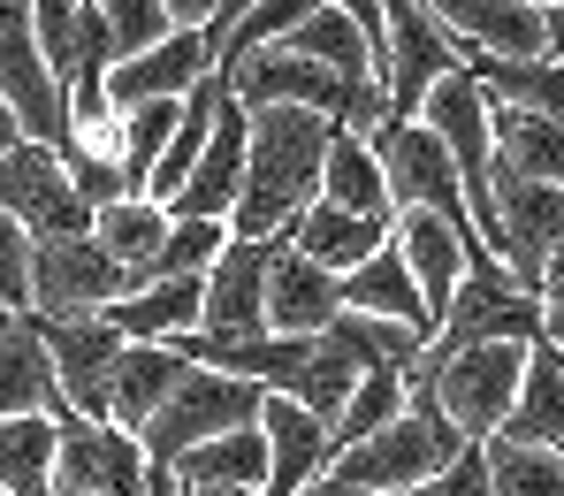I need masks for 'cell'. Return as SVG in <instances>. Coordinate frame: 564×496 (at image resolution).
Listing matches in <instances>:
<instances>
[{"label":"cell","instance_id":"db71d44e","mask_svg":"<svg viewBox=\"0 0 564 496\" xmlns=\"http://www.w3.org/2000/svg\"><path fill=\"white\" fill-rule=\"evenodd\" d=\"M534 8H542V0H534Z\"/></svg>","mask_w":564,"mask_h":496},{"label":"cell","instance_id":"484cf974","mask_svg":"<svg viewBox=\"0 0 564 496\" xmlns=\"http://www.w3.org/2000/svg\"><path fill=\"white\" fill-rule=\"evenodd\" d=\"M184 352L176 344H122V359H115V428H145L161 405H169V390L184 382Z\"/></svg>","mask_w":564,"mask_h":496},{"label":"cell","instance_id":"2e32d148","mask_svg":"<svg viewBox=\"0 0 564 496\" xmlns=\"http://www.w3.org/2000/svg\"><path fill=\"white\" fill-rule=\"evenodd\" d=\"M268 252L275 237H229L221 260L206 268L198 336H260L268 328Z\"/></svg>","mask_w":564,"mask_h":496},{"label":"cell","instance_id":"4dcf8cb0","mask_svg":"<svg viewBox=\"0 0 564 496\" xmlns=\"http://www.w3.org/2000/svg\"><path fill=\"white\" fill-rule=\"evenodd\" d=\"M93 237H99V252H115V260L145 283L153 260H161V237H169V206L145 198V192H130V198H115V206L93 214Z\"/></svg>","mask_w":564,"mask_h":496},{"label":"cell","instance_id":"30bf717a","mask_svg":"<svg viewBox=\"0 0 564 496\" xmlns=\"http://www.w3.org/2000/svg\"><path fill=\"white\" fill-rule=\"evenodd\" d=\"M39 336H46V359H54V382L69 397V412L115 420V359L130 336L107 313H39Z\"/></svg>","mask_w":564,"mask_h":496},{"label":"cell","instance_id":"bcb514c9","mask_svg":"<svg viewBox=\"0 0 564 496\" xmlns=\"http://www.w3.org/2000/svg\"><path fill=\"white\" fill-rule=\"evenodd\" d=\"M245 8H260V0H214V23H206V39L221 46V39H229V23H237Z\"/></svg>","mask_w":564,"mask_h":496},{"label":"cell","instance_id":"681fc988","mask_svg":"<svg viewBox=\"0 0 564 496\" xmlns=\"http://www.w3.org/2000/svg\"><path fill=\"white\" fill-rule=\"evenodd\" d=\"M297 496H367V489H351V482H336V474H313Z\"/></svg>","mask_w":564,"mask_h":496},{"label":"cell","instance_id":"8d00e7d4","mask_svg":"<svg viewBox=\"0 0 564 496\" xmlns=\"http://www.w3.org/2000/svg\"><path fill=\"white\" fill-rule=\"evenodd\" d=\"M397 412H404V375H397V367H367L359 390H351V405L336 412V451H351V443L381 435Z\"/></svg>","mask_w":564,"mask_h":496},{"label":"cell","instance_id":"603a6c76","mask_svg":"<svg viewBox=\"0 0 564 496\" xmlns=\"http://www.w3.org/2000/svg\"><path fill=\"white\" fill-rule=\"evenodd\" d=\"M389 229H397V222H381V214H351V206H336V198H313V206L290 222V245H297L305 260H321L328 276H351L367 252L389 245Z\"/></svg>","mask_w":564,"mask_h":496},{"label":"cell","instance_id":"f1b7e54d","mask_svg":"<svg viewBox=\"0 0 564 496\" xmlns=\"http://www.w3.org/2000/svg\"><path fill=\"white\" fill-rule=\"evenodd\" d=\"M54 443H62L54 412L0 420V496H54Z\"/></svg>","mask_w":564,"mask_h":496},{"label":"cell","instance_id":"c3c4849f","mask_svg":"<svg viewBox=\"0 0 564 496\" xmlns=\"http://www.w3.org/2000/svg\"><path fill=\"white\" fill-rule=\"evenodd\" d=\"M15 145H23V115L0 99V153H15Z\"/></svg>","mask_w":564,"mask_h":496},{"label":"cell","instance_id":"5b68a950","mask_svg":"<svg viewBox=\"0 0 564 496\" xmlns=\"http://www.w3.org/2000/svg\"><path fill=\"white\" fill-rule=\"evenodd\" d=\"M367 145H375L381 176H389V206H397V214H404V206H427V214H443L451 229H473L458 161L443 153V138H435L420 115H389V122H375ZM473 237H480V229H473Z\"/></svg>","mask_w":564,"mask_h":496},{"label":"cell","instance_id":"3957f363","mask_svg":"<svg viewBox=\"0 0 564 496\" xmlns=\"http://www.w3.org/2000/svg\"><path fill=\"white\" fill-rule=\"evenodd\" d=\"M527 352H534V344H466V352H443V359L420 352V367L404 375V390L427 382L435 405L451 412V428H458L466 443H488V435H503V420H511V405H519Z\"/></svg>","mask_w":564,"mask_h":496},{"label":"cell","instance_id":"e575fe53","mask_svg":"<svg viewBox=\"0 0 564 496\" xmlns=\"http://www.w3.org/2000/svg\"><path fill=\"white\" fill-rule=\"evenodd\" d=\"M176 122H184V99H138V107L115 115V169H122L130 192H145V176H153L161 145L176 138Z\"/></svg>","mask_w":564,"mask_h":496},{"label":"cell","instance_id":"f907efd6","mask_svg":"<svg viewBox=\"0 0 564 496\" xmlns=\"http://www.w3.org/2000/svg\"><path fill=\"white\" fill-rule=\"evenodd\" d=\"M542 336H550V344L564 352V305H542Z\"/></svg>","mask_w":564,"mask_h":496},{"label":"cell","instance_id":"d590c367","mask_svg":"<svg viewBox=\"0 0 564 496\" xmlns=\"http://www.w3.org/2000/svg\"><path fill=\"white\" fill-rule=\"evenodd\" d=\"M488 489L496 496H564V451L527 435H488Z\"/></svg>","mask_w":564,"mask_h":496},{"label":"cell","instance_id":"f35d334b","mask_svg":"<svg viewBox=\"0 0 564 496\" xmlns=\"http://www.w3.org/2000/svg\"><path fill=\"white\" fill-rule=\"evenodd\" d=\"M93 8H99V23H107V46H115V62L145 54V46H161V39L176 31L161 0H93Z\"/></svg>","mask_w":564,"mask_h":496},{"label":"cell","instance_id":"5bb4252c","mask_svg":"<svg viewBox=\"0 0 564 496\" xmlns=\"http://www.w3.org/2000/svg\"><path fill=\"white\" fill-rule=\"evenodd\" d=\"M0 206L31 229V237H85L93 229V206L77 192L69 161L39 138H23L15 153H0Z\"/></svg>","mask_w":564,"mask_h":496},{"label":"cell","instance_id":"1f68e13d","mask_svg":"<svg viewBox=\"0 0 564 496\" xmlns=\"http://www.w3.org/2000/svg\"><path fill=\"white\" fill-rule=\"evenodd\" d=\"M221 93H229V85H221L214 69L184 93V122H176V138L161 145V161H153V176H145V198L169 206V198L184 192V176L198 169V153H206V138H214V107H221Z\"/></svg>","mask_w":564,"mask_h":496},{"label":"cell","instance_id":"f5cc1de1","mask_svg":"<svg viewBox=\"0 0 564 496\" xmlns=\"http://www.w3.org/2000/svg\"><path fill=\"white\" fill-rule=\"evenodd\" d=\"M8 321H15V313H8V305H0V328H8Z\"/></svg>","mask_w":564,"mask_h":496},{"label":"cell","instance_id":"4fadbf2b","mask_svg":"<svg viewBox=\"0 0 564 496\" xmlns=\"http://www.w3.org/2000/svg\"><path fill=\"white\" fill-rule=\"evenodd\" d=\"M145 443L115 420H77L62 412V443H54V496H145Z\"/></svg>","mask_w":564,"mask_h":496},{"label":"cell","instance_id":"7bdbcfd3","mask_svg":"<svg viewBox=\"0 0 564 496\" xmlns=\"http://www.w3.org/2000/svg\"><path fill=\"white\" fill-rule=\"evenodd\" d=\"M534 298H542V305H564V237H557V252L542 260V283H534Z\"/></svg>","mask_w":564,"mask_h":496},{"label":"cell","instance_id":"ffe728a7","mask_svg":"<svg viewBox=\"0 0 564 496\" xmlns=\"http://www.w3.org/2000/svg\"><path fill=\"white\" fill-rule=\"evenodd\" d=\"M443 15V31L466 54H503V62H534L542 46V8L534 0H427Z\"/></svg>","mask_w":564,"mask_h":496},{"label":"cell","instance_id":"7dc6e473","mask_svg":"<svg viewBox=\"0 0 564 496\" xmlns=\"http://www.w3.org/2000/svg\"><path fill=\"white\" fill-rule=\"evenodd\" d=\"M161 8H169V23H198V31L214 23V0H161Z\"/></svg>","mask_w":564,"mask_h":496},{"label":"cell","instance_id":"cb8c5ba5","mask_svg":"<svg viewBox=\"0 0 564 496\" xmlns=\"http://www.w3.org/2000/svg\"><path fill=\"white\" fill-rule=\"evenodd\" d=\"M488 130H496V169H511L527 184H564V122L557 115L488 99Z\"/></svg>","mask_w":564,"mask_h":496},{"label":"cell","instance_id":"d4e9b609","mask_svg":"<svg viewBox=\"0 0 564 496\" xmlns=\"http://www.w3.org/2000/svg\"><path fill=\"white\" fill-rule=\"evenodd\" d=\"M344 313H375V321H404V328L435 336V313H427V298H420V283H412V268H404L397 245L367 252V260L344 276Z\"/></svg>","mask_w":564,"mask_h":496},{"label":"cell","instance_id":"ac0fdd59","mask_svg":"<svg viewBox=\"0 0 564 496\" xmlns=\"http://www.w3.org/2000/svg\"><path fill=\"white\" fill-rule=\"evenodd\" d=\"M336 313H344V276H328L290 237H275V252H268V328L275 336H328Z\"/></svg>","mask_w":564,"mask_h":496},{"label":"cell","instance_id":"7c38bea8","mask_svg":"<svg viewBox=\"0 0 564 496\" xmlns=\"http://www.w3.org/2000/svg\"><path fill=\"white\" fill-rule=\"evenodd\" d=\"M122 291H138V276L99 252V237H31V313H99Z\"/></svg>","mask_w":564,"mask_h":496},{"label":"cell","instance_id":"b9f144b4","mask_svg":"<svg viewBox=\"0 0 564 496\" xmlns=\"http://www.w3.org/2000/svg\"><path fill=\"white\" fill-rule=\"evenodd\" d=\"M389 496H496V489H488V451L466 443L458 466H443L435 482H412V489H389Z\"/></svg>","mask_w":564,"mask_h":496},{"label":"cell","instance_id":"ab89813d","mask_svg":"<svg viewBox=\"0 0 564 496\" xmlns=\"http://www.w3.org/2000/svg\"><path fill=\"white\" fill-rule=\"evenodd\" d=\"M0 305L31 313V229L0 206Z\"/></svg>","mask_w":564,"mask_h":496},{"label":"cell","instance_id":"74e56055","mask_svg":"<svg viewBox=\"0 0 564 496\" xmlns=\"http://www.w3.org/2000/svg\"><path fill=\"white\" fill-rule=\"evenodd\" d=\"M229 245V222H198V214H169V237H161V260L153 276H206ZM145 276V283H153Z\"/></svg>","mask_w":564,"mask_h":496},{"label":"cell","instance_id":"7a4b0ae2","mask_svg":"<svg viewBox=\"0 0 564 496\" xmlns=\"http://www.w3.org/2000/svg\"><path fill=\"white\" fill-rule=\"evenodd\" d=\"M458 459H466V435L451 428V412L435 405L427 382H412V390H404V412H397L381 435L336 451L328 474L351 482V489H367V496H389V489H412V482H435V474L458 466Z\"/></svg>","mask_w":564,"mask_h":496},{"label":"cell","instance_id":"9c48e42d","mask_svg":"<svg viewBox=\"0 0 564 496\" xmlns=\"http://www.w3.org/2000/svg\"><path fill=\"white\" fill-rule=\"evenodd\" d=\"M0 99L23 115V138H39V145H54V153L77 145L62 77L46 69L39 31H31V0H0Z\"/></svg>","mask_w":564,"mask_h":496},{"label":"cell","instance_id":"83f0119b","mask_svg":"<svg viewBox=\"0 0 564 496\" xmlns=\"http://www.w3.org/2000/svg\"><path fill=\"white\" fill-rule=\"evenodd\" d=\"M282 46H290V54H305V62H321V69H336V77H381L375 39H367L336 0H313V15H305Z\"/></svg>","mask_w":564,"mask_h":496},{"label":"cell","instance_id":"44dd1931","mask_svg":"<svg viewBox=\"0 0 564 496\" xmlns=\"http://www.w3.org/2000/svg\"><path fill=\"white\" fill-rule=\"evenodd\" d=\"M198 305H206V276H153L138 291H122L115 305H99L130 344H176L198 328Z\"/></svg>","mask_w":564,"mask_h":496},{"label":"cell","instance_id":"f546056e","mask_svg":"<svg viewBox=\"0 0 564 496\" xmlns=\"http://www.w3.org/2000/svg\"><path fill=\"white\" fill-rule=\"evenodd\" d=\"M503 435H527V443L564 451V352L550 344V336L527 352V382H519V405H511Z\"/></svg>","mask_w":564,"mask_h":496},{"label":"cell","instance_id":"816d5d0a","mask_svg":"<svg viewBox=\"0 0 564 496\" xmlns=\"http://www.w3.org/2000/svg\"><path fill=\"white\" fill-rule=\"evenodd\" d=\"M191 496H260V489H191Z\"/></svg>","mask_w":564,"mask_h":496},{"label":"cell","instance_id":"ba28073f","mask_svg":"<svg viewBox=\"0 0 564 496\" xmlns=\"http://www.w3.org/2000/svg\"><path fill=\"white\" fill-rule=\"evenodd\" d=\"M420 122L443 138V153L458 161V184H466V206H473V229H488V206H496V130H488V85L473 77L466 62L420 99ZM488 245V237H480Z\"/></svg>","mask_w":564,"mask_h":496},{"label":"cell","instance_id":"4316f807","mask_svg":"<svg viewBox=\"0 0 564 496\" xmlns=\"http://www.w3.org/2000/svg\"><path fill=\"white\" fill-rule=\"evenodd\" d=\"M176 482L184 489H260L268 482V435H260V420L191 443L184 459H176Z\"/></svg>","mask_w":564,"mask_h":496},{"label":"cell","instance_id":"60d3db41","mask_svg":"<svg viewBox=\"0 0 564 496\" xmlns=\"http://www.w3.org/2000/svg\"><path fill=\"white\" fill-rule=\"evenodd\" d=\"M69 161V176H77V192H85V206H115V198H130V184H122V169H115V153H93V145H69L62 153Z\"/></svg>","mask_w":564,"mask_h":496},{"label":"cell","instance_id":"ee69618b","mask_svg":"<svg viewBox=\"0 0 564 496\" xmlns=\"http://www.w3.org/2000/svg\"><path fill=\"white\" fill-rule=\"evenodd\" d=\"M336 8H344V15H351V23L375 39V54H381V0H336Z\"/></svg>","mask_w":564,"mask_h":496},{"label":"cell","instance_id":"7402d4cb","mask_svg":"<svg viewBox=\"0 0 564 496\" xmlns=\"http://www.w3.org/2000/svg\"><path fill=\"white\" fill-rule=\"evenodd\" d=\"M15 412H69V397L54 382V359H46V336H39V313H15L0 328V420Z\"/></svg>","mask_w":564,"mask_h":496},{"label":"cell","instance_id":"d6a6232c","mask_svg":"<svg viewBox=\"0 0 564 496\" xmlns=\"http://www.w3.org/2000/svg\"><path fill=\"white\" fill-rule=\"evenodd\" d=\"M321 198H336V206H351V214H381V222H397V206H389V176H381L375 145H367L359 130H336V138H328Z\"/></svg>","mask_w":564,"mask_h":496},{"label":"cell","instance_id":"6da1fadb","mask_svg":"<svg viewBox=\"0 0 564 496\" xmlns=\"http://www.w3.org/2000/svg\"><path fill=\"white\" fill-rule=\"evenodd\" d=\"M252 145H245V192L229 206V237H290V222L321 198V161L336 122L321 107H245Z\"/></svg>","mask_w":564,"mask_h":496},{"label":"cell","instance_id":"d6986e66","mask_svg":"<svg viewBox=\"0 0 564 496\" xmlns=\"http://www.w3.org/2000/svg\"><path fill=\"white\" fill-rule=\"evenodd\" d=\"M206 69H214V39L198 23H176L161 46H145V54H130V62L107 69V99H115V115L138 107V99H184Z\"/></svg>","mask_w":564,"mask_h":496},{"label":"cell","instance_id":"52a82bcc","mask_svg":"<svg viewBox=\"0 0 564 496\" xmlns=\"http://www.w3.org/2000/svg\"><path fill=\"white\" fill-rule=\"evenodd\" d=\"M466 344H542V298L519 291L503 260H473L443 328L427 336V352H466Z\"/></svg>","mask_w":564,"mask_h":496},{"label":"cell","instance_id":"836d02e7","mask_svg":"<svg viewBox=\"0 0 564 496\" xmlns=\"http://www.w3.org/2000/svg\"><path fill=\"white\" fill-rule=\"evenodd\" d=\"M466 69L488 85V99H511V107H534V115H557L564 122V62H550V54H534V62L466 54Z\"/></svg>","mask_w":564,"mask_h":496},{"label":"cell","instance_id":"e0dca14e","mask_svg":"<svg viewBox=\"0 0 564 496\" xmlns=\"http://www.w3.org/2000/svg\"><path fill=\"white\" fill-rule=\"evenodd\" d=\"M245 145H252V115H245L237 93H221V107H214V138H206V153H198V169L184 176V192L169 198V214L229 222V206H237V192H245Z\"/></svg>","mask_w":564,"mask_h":496},{"label":"cell","instance_id":"9a60e30c","mask_svg":"<svg viewBox=\"0 0 564 496\" xmlns=\"http://www.w3.org/2000/svg\"><path fill=\"white\" fill-rule=\"evenodd\" d=\"M389 245L404 252V268H412V283H420V298H427L435 328H443V313H451V298H458V283H466L473 260H496L473 229H451V222L427 214V206H404L397 229H389Z\"/></svg>","mask_w":564,"mask_h":496},{"label":"cell","instance_id":"8fae6325","mask_svg":"<svg viewBox=\"0 0 564 496\" xmlns=\"http://www.w3.org/2000/svg\"><path fill=\"white\" fill-rule=\"evenodd\" d=\"M496 206H488V252L511 268V283L519 291H534L542 283V260L557 252L564 237V184H527V176H511V169H496Z\"/></svg>","mask_w":564,"mask_h":496},{"label":"cell","instance_id":"8992f818","mask_svg":"<svg viewBox=\"0 0 564 496\" xmlns=\"http://www.w3.org/2000/svg\"><path fill=\"white\" fill-rule=\"evenodd\" d=\"M458 62H466V46L443 31V15L427 0H381V93H389V115H420V99Z\"/></svg>","mask_w":564,"mask_h":496},{"label":"cell","instance_id":"277c9868","mask_svg":"<svg viewBox=\"0 0 564 496\" xmlns=\"http://www.w3.org/2000/svg\"><path fill=\"white\" fill-rule=\"evenodd\" d=\"M260 405H268V390H260V382H245V375L184 367V382L169 390V405L138 428V443H145V459H153V466H176L191 443L229 435V428H252V420H260Z\"/></svg>","mask_w":564,"mask_h":496},{"label":"cell","instance_id":"f6af8a7d","mask_svg":"<svg viewBox=\"0 0 564 496\" xmlns=\"http://www.w3.org/2000/svg\"><path fill=\"white\" fill-rule=\"evenodd\" d=\"M542 46L550 62H564V0H542Z\"/></svg>","mask_w":564,"mask_h":496}]
</instances>
